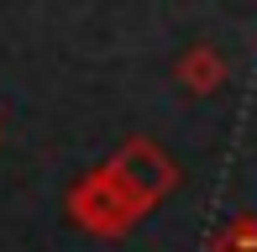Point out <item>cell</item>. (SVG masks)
Returning <instances> with one entry per match:
<instances>
[{
    "instance_id": "obj_3",
    "label": "cell",
    "mask_w": 257,
    "mask_h": 252,
    "mask_svg": "<svg viewBox=\"0 0 257 252\" xmlns=\"http://www.w3.org/2000/svg\"><path fill=\"white\" fill-rule=\"evenodd\" d=\"M173 79H179L189 95H215V89L226 84V58H220L210 42H194V48L173 63Z\"/></svg>"
},
{
    "instance_id": "obj_4",
    "label": "cell",
    "mask_w": 257,
    "mask_h": 252,
    "mask_svg": "<svg viewBox=\"0 0 257 252\" xmlns=\"http://www.w3.org/2000/svg\"><path fill=\"white\" fill-rule=\"evenodd\" d=\"M210 252H257V215H236V221L210 242Z\"/></svg>"
},
{
    "instance_id": "obj_1",
    "label": "cell",
    "mask_w": 257,
    "mask_h": 252,
    "mask_svg": "<svg viewBox=\"0 0 257 252\" xmlns=\"http://www.w3.org/2000/svg\"><path fill=\"white\" fill-rule=\"evenodd\" d=\"M142 215H147V210L121 189V179H115L105 163L89 168V174L68 189V221L84 226L89 236H105V242H110V236H126Z\"/></svg>"
},
{
    "instance_id": "obj_2",
    "label": "cell",
    "mask_w": 257,
    "mask_h": 252,
    "mask_svg": "<svg viewBox=\"0 0 257 252\" xmlns=\"http://www.w3.org/2000/svg\"><path fill=\"white\" fill-rule=\"evenodd\" d=\"M105 168L121 179V189L132 194V200L142 205L147 215H153L158 205L168 200L173 189H179V163H173V158L163 153L158 142H147V137H132V142H121V147H115V158H110Z\"/></svg>"
}]
</instances>
